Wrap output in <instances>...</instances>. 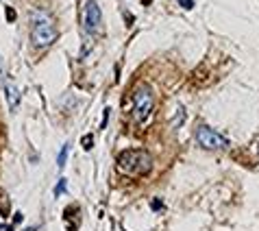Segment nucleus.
<instances>
[{"mask_svg":"<svg viewBox=\"0 0 259 231\" xmlns=\"http://www.w3.org/2000/svg\"><path fill=\"white\" fill-rule=\"evenodd\" d=\"M31 24H33V28H31V44L35 48L50 46L57 40V35H59V31H57V26H55L53 16H50L46 9L31 11Z\"/></svg>","mask_w":259,"mask_h":231,"instance_id":"1","label":"nucleus"},{"mask_svg":"<svg viewBox=\"0 0 259 231\" xmlns=\"http://www.w3.org/2000/svg\"><path fill=\"white\" fill-rule=\"evenodd\" d=\"M116 166H118V172H122V175H126V177H142L153 168V157H150V153H146V150L126 148L118 155Z\"/></svg>","mask_w":259,"mask_h":231,"instance_id":"2","label":"nucleus"},{"mask_svg":"<svg viewBox=\"0 0 259 231\" xmlns=\"http://www.w3.org/2000/svg\"><path fill=\"white\" fill-rule=\"evenodd\" d=\"M128 100H131V120L138 122V125H144L155 109V94L150 90V85H138Z\"/></svg>","mask_w":259,"mask_h":231,"instance_id":"3","label":"nucleus"},{"mask_svg":"<svg viewBox=\"0 0 259 231\" xmlns=\"http://www.w3.org/2000/svg\"><path fill=\"white\" fill-rule=\"evenodd\" d=\"M196 142L207 150H227L229 148V140L225 135H220L215 129L205 127V125H200L196 129Z\"/></svg>","mask_w":259,"mask_h":231,"instance_id":"4","label":"nucleus"},{"mask_svg":"<svg viewBox=\"0 0 259 231\" xmlns=\"http://www.w3.org/2000/svg\"><path fill=\"white\" fill-rule=\"evenodd\" d=\"M100 22H103V11H100L98 3L96 0H88V3L83 5V26H85V31H88L90 35L98 33Z\"/></svg>","mask_w":259,"mask_h":231,"instance_id":"5","label":"nucleus"},{"mask_svg":"<svg viewBox=\"0 0 259 231\" xmlns=\"http://www.w3.org/2000/svg\"><path fill=\"white\" fill-rule=\"evenodd\" d=\"M5 92H7V103H9V109L13 111L18 107V103H20V92H18L16 85L9 81V79L5 81Z\"/></svg>","mask_w":259,"mask_h":231,"instance_id":"6","label":"nucleus"},{"mask_svg":"<svg viewBox=\"0 0 259 231\" xmlns=\"http://www.w3.org/2000/svg\"><path fill=\"white\" fill-rule=\"evenodd\" d=\"M68 150H70V144H63V146H61V150H59V157H57V164H59V168H63V166H66Z\"/></svg>","mask_w":259,"mask_h":231,"instance_id":"7","label":"nucleus"},{"mask_svg":"<svg viewBox=\"0 0 259 231\" xmlns=\"http://www.w3.org/2000/svg\"><path fill=\"white\" fill-rule=\"evenodd\" d=\"M63 192H66V179H61V181L57 183V187H55V197H61Z\"/></svg>","mask_w":259,"mask_h":231,"instance_id":"8","label":"nucleus"},{"mask_svg":"<svg viewBox=\"0 0 259 231\" xmlns=\"http://www.w3.org/2000/svg\"><path fill=\"white\" fill-rule=\"evenodd\" d=\"M92 144H94V138H92V135L83 138V146H85V150H90V148H92Z\"/></svg>","mask_w":259,"mask_h":231,"instance_id":"9","label":"nucleus"},{"mask_svg":"<svg viewBox=\"0 0 259 231\" xmlns=\"http://www.w3.org/2000/svg\"><path fill=\"white\" fill-rule=\"evenodd\" d=\"M179 5H181L183 7V9H192V7H194V0H179Z\"/></svg>","mask_w":259,"mask_h":231,"instance_id":"10","label":"nucleus"},{"mask_svg":"<svg viewBox=\"0 0 259 231\" xmlns=\"http://www.w3.org/2000/svg\"><path fill=\"white\" fill-rule=\"evenodd\" d=\"M0 81H7V74H5V66H3V59H0Z\"/></svg>","mask_w":259,"mask_h":231,"instance_id":"11","label":"nucleus"},{"mask_svg":"<svg viewBox=\"0 0 259 231\" xmlns=\"http://www.w3.org/2000/svg\"><path fill=\"white\" fill-rule=\"evenodd\" d=\"M153 209H161V201H159V199L153 201Z\"/></svg>","mask_w":259,"mask_h":231,"instance_id":"12","label":"nucleus"},{"mask_svg":"<svg viewBox=\"0 0 259 231\" xmlns=\"http://www.w3.org/2000/svg\"><path fill=\"white\" fill-rule=\"evenodd\" d=\"M7 20H9V22L13 20V9H7Z\"/></svg>","mask_w":259,"mask_h":231,"instance_id":"13","label":"nucleus"}]
</instances>
